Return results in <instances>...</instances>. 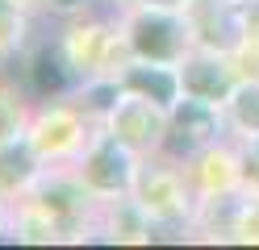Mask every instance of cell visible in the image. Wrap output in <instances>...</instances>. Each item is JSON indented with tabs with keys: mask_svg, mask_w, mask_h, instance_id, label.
<instances>
[{
	"mask_svg": "<svg viewBox=\"0 0 259 250\" xmlns=\"http://www.w3.org/2000/svg\"><path fill=\"white\" fill-rule=\"evenodd\" d=\"M188 25L209 50H238L247 42L238 0H188Z\"/></svg>",
	"mask_w": 259,
	"mask_h": 250,
	"instance_id": "1",
	"label": "cell"
},
{
	"mask_svg": "<svg viewBox=\"0 0 259 250\" xmlns=\"http://www.w3.org/2000/svg\"><path fill=\"white\" fill-rule=\"evenodd\" d=\"M113 138H121L130 150H151L163 142V105H155L151 96H138V92H130L121 105H113Z\"/></svg>",
	"mask_w": 259,
	"mask_h": 250,
	"instance_id": "2",
	"label": "cell"
},
{
	"mask_svg": "<svg viewBox=\"0 0 259 250\" xmlns=\"http://www.w3.org/2000/svg\"><path fill=\"white\" fill-rule=\"evenodd\" d=\"M130 46L147 63H176L184 50V25L167 9H147L130 25Z\"/></svg>",
	"mask_w": 259,
	"mask_h": 250,
	"instance_id": "3",
	"label": "cell"
},
{
	"mask_svg": "<svg viewBox=\"0 0 259 250\" xmlns=\"http://www.w3.org/2000/svg\"><path fill=\"white\" fill-rule=\"evenodd\" d=\"M84 183L96 192H125L134 183V167H130V146L121 138H105L84 163Z\"/></svg>",
	"mask_w": 259,
	"mask_h": 250,
	"instance_id": "4",
	"label": "cell"
},
{
	"mask_svg": "<svg viewBox=\"0 0 259 250\" xmlns=\"http://www.w3.org/2000/svg\"><path fill=\"white\" fill-rule=\"evenodd\" d=\"M171 138L167 146L176 150V155H192L197 146H209L213 142V133H218V117H213V105L209 100H197V96H188L180 109H176V121H171Z\"/></svg>",
	"mask_w": 259,
	"mask_h": 250,
	"instance_id": "5",
	"label": "cell"
},
{
	"mask_svg": "<svg viewBox=\"0 0 259 250\" xmlns=\"http://www.w3.org/2000/svg\"><path fill=\"white\" fill-rule=\"evenodd\" d=\"M138 209L159 217V221L180 217L184 213V183L176 179L167 167H142V175H138Z\"/></svg>",
	"mask_w": 259,
	"mask_h": 250,
	"instance_id": "6",
	"label": "cell"
},
{
	"mask_svg": "<svg viewBox=\"0 0 259 250\" xmlns=\"http://www.w3.org/2000/svg\"><path fill=\"white\" fill-rule=\"evenodd\" d=\"M180 88L188 96H197V100L218 105V100L234 96V75H230V67H226L222 59H192L180 71Z\"/></svg>",
	"mask_w": 259,
	"mask_h": 250,
	"instance_id": "7",
	"label": "cell"
},
{
	"mask_svg": "<svg viewBox=\"0 0 259 250\" xmlns=\"http://www.w3.org/2000/svg\"><path fill=\"white\" fill-rule=\"evenodd\" d=\"M121 88L125 92H138V96H151L155 105H171L176 92H180V75L167 71V63H151V67H130L121 75Z\"/></svg>",
	"mask_w": 259,
	"mask_h": 250,
	"instance_id": "8",
	"label": "cell"
},
{
	"mask_svg": "<svg viewBox=\"0 0 259 250\" xmlns=\"http://www.w3.org/2000/svg\"><path fill=\"white\" fill-rule=\"evenodd\" d=\"M75 142H79V121L67 109H51L34 129V146L42 155H67Z\"/></svg>",
	"mask_w": 259,
	"mask_h": 250,
	"instance_id": "9",
	"label": "cell"
},
{
	"mask_svg": "<svg viewBox=\"0 0 259 250\" xmlns=\"http://www.w3.org/2000/svg\"><path fill=\"white\" fill-rule=\"evenodd\" d=\"M105 46H109V33H105V29H96V25H88V29H71V33H67V42H63V55H67L71 71H88V67L101 63Z\"/></svg>",
	"mask_w": 259,
	"mask_h": 250,
	"instance_id": "10",
	"label": "cell"
},
{
	"mask_svg": "<svg viewBox=\"0 0 259 250\" xmlns=\"http://www.w3.org/2000/svg\"><path fill=\"white\" fill-rule=\"evenodd\" d=\"M34 150L29 142H0V188H17V183H25L29 175H34Z\"/></svg>",
	"mask_w": 259,
	"mask_h": 250,
	"instance_id": "11",
	"label": "cell"
},
{
	"mask_svg": "<svg viewBox=\"0 0 259 250\" xmlns=\"http://www.w3.org/2000/svg\"><path fill=\"white\" fill-rule=\"evenodd\" d=\"M29 79H34V92L51 96V92H63L71 79V63L67 55H59V50H42V55L34 59V67H29Z\"/></svg>",
	"mask_w": 259,
	"mask_h": 250,
	"instance_id": "12",
	"label": "cell"
},
{
	"mask_svg": "<svg viewBox=\"0 0 259 250\" xmlns=\"http://www.w3.org/2000/svg\"><path fill=\"white\" fill-rule=\"evenodd\" d=\"M38 209L51 213V217H63V221H71V217L84 213V192L71 188V183H51L42 196H38Z\"/></svg>",
	"mask_w": 259,
	"mask_h": 250,
	"instance_id": "13",
	"label": "cell"
},
{
	"mask_svg": "<svg viewBox=\"0 0 259 250\" xmlns=\"http://www.w3.org/2000/svg\"><path fill=\"white\" fill-rule=\"evenodd\" d=\"M197 179H201V188H205V192H226V188L238 179L234 159H230V155H205L201 167H197Z\"/></svg>",
	"mask_w": 259,
	"mask_h": 250,
	"instance_id": "14",
	"label": "cell"
},
{
	"mask_svg": "<svg viewBox=\"0 0 259 250\" xmlns=\"http://www.w3.org/2000/svg\"><path fill=\"white\" fill-rule=\"evenodd\" d=\"M230 105H234V121H238L242 129H255V133H259V83H255V79L247 83V88L234 92Z\"/></svg>",
	"mask_w": 259,
	"mask_h": 250,
	"instance_id": "15",
	"label": "cell"
},
{
	"mask_svg": "<svg viewBox=\"0 0 259 250\" xmlns=\"http://www.w3.org/2000/svg\"><path fill=\"white\" fill-rule=\"evenodd\" d=\"M17 25H21L17 5H13V0H0V46H13V42H17Z\"/></svg>",
	"mask_w": 259,
	"mask_h": 250,
	"instance_id": "16",
	"label": "cell"
},
{
	"mask_svg": "<svg viewBox=\"0 0 259 250\" xmlns=\"http://www.w3.org/2000/svg\"><path fill=\"white\" fill-rule=\"evenodd\" d=\"M238 63H242V75L259 83V38H247L238 46Z\"/></svg>",
	"mask_w": 259,
	"mask_h": 250,
	"instance_id": "17",
	"label": "cell"
},
{
	"mask_svg": "<svg viewBox=\"0 0 259 250\" xmlns=\"http://www.w3.org/2000/svg\"><path fill=\"white\" fill-rule=\"evenodd\" d=\"M234 233H242V238H259V205H242V209H238Z\"/></svg>",
	"mask_w": 259,
	"mask_h": 250,
	"instance_id": "18",
	"label": "cell"
},
{
	"mask_svg": "<svg viewBox=\"0 0 259 250\" xmlns=\"http://www.w3.org/2000/svg\"><path fill=\"white\" fill-rule=\"evenodd\" d=\"M13 133H17V109H13V100L0 96V142H9Z\"/></svg>",
	"mask_w": 259,
	"mask_h": 250,
	"instance_id": "19",
	"label": "cell"
},
{
	"mask_svg": "<svg viewBox=\"0 0 259 250\" xmlns=\"http://www.w3.org/2000/svg\"><path fill=\"white\" fill-rule=\"evenodd\" d=\"M242 171H247V179H251V183H259V138H255V146H251L247 167H242Z\"/></svg>",
	"mask_w": 259,
	"mask_h": 250,
	"instance_id": "20",
	"label": "cell"
},
{
	"mask_svg": "<svg viewBox=\"0 0 259 250\" xmlns=\"http://www.w3.org/2000/svg\"><path fill=\"white\" fill-rule=\"evenodd\" d=\"M151 9H176V5H184V0H147Z\"/></svg>",
	"mask_w": 259,
	"mask_h": 250,
	"instance_id": "21",
	"label": "cell"
},
{
	"mask_svg": "<svg viewBox=\"0 0 259 250\" xmlns=\"http://www.w3.org/2000/svg\"><path fill=\"white\" fill-rule=\"evenodd\" d=\"M55 9H75V5H84V0H51Z\"/></svg>",
	"mask_w": 259,
	"mask_h": 250,
	"instance_id": "22",
	"label": "cell"
},
{
	"mask_svg": "<svg viewBox=\"0 0 259 250\" xmlns=\"http://www.w3.org/2000/svg\"><path fill=\"white\" fill-rule=\"evenodd\" d=\"M13 5H42V0H13Z\"/></svg>",
	"mask_w": 259,
	"mask_h": 250,
	"instance_id": "23",
	"label": "cell"
},
{
	"mask_svg": "<svg viewBox=\"0 0 259 250\" xmlns=\"http://www.w3.org/2000/svg\"><path fill=\"white\" fill-rule=\"evenodd\" d=\"M238 5H247V0H238Z\"/></svg>",
	"mask_w": 259,
	"mask_h": 250,
	"instance_id": "24",
	"label": "cell"
}]
</instances>
